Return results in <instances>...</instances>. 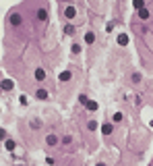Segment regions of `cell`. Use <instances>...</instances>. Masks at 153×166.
<instances>
[{
  "mask_svg": "<svg viewBox=\"0 0 153 166\" xmlns=\"http://www.w3.org/2000/svg\"><path fill=\"white\" fill-rule=\"evenodd\" d=\"M75 15H77L75 6H66V8H64V17H66V19H75Z\"/></svg>",
  "mask_w": 153,
  "mask_h": 166,
  "instance_id": "6da1fadb",
  "label": "cell"
},
{
  "mask_svg": "<svg viewBox=\"0 0 153 166\" xmlns=\"http://www.w3.org/2000/svg\"><path fill=\"white\" fill-rule=\"evenodd\" d=\"M35 79H37V81H43V79H46V71H43V69H37V71H35Z\"/></svg>",
  "mask_w": 153,
  "mask_h": 166,
  "instance_id": "7a4b0ae2",
  "label": "cell"
},
{
  "mask_svg": "<svg viewBox=\"0 0 153 166\" xmlns=\"http://www.w3.org/2000/svg\"><path fill=\"white\" fill-rule=\"evenodd\" d=\"M13 87H15V83H13L10 79H4V81H2V89H6V91H10Z\"/></svg>",
  "mask_w": 153,
  "mask_h": 166,
  "instance_id": "3957f363",
  "label": "cell"
},
{
  "mask_svg": "<svg viewBox=\"0 0 153 166\" xmlns=\"http://www.w3.org/2000/svg\"><path fill=\"white\" fill-rule=\"evenodd\" d=\"M37 19H39V21H46V19H48V11H46V8H39V11H37Z\"/></svg>",
  "mask_w": 153,
  "mask_h": 166,
  "instance_id": "277c9868",
  "label": "cell"
},
{
  "mask_svg": "<svg viewBox=\"0 0 153 166\" xmlns=\"http://www.w3.org/2000/svg\"><path fill=\"white\" fill-rule=\"evenodd\" d=\"M112 131H114V127H112V125H110V123H105V125H103V127H101V133H103V135H110V133H112Z\"/></svg>",
  "mask_w": 153,
  "mask_h": 166,
  "instance_id": "5b68a950",
  "label": "cell"
},
{
  "mask_svg": "<svg viewBox=\"0 0 153 166\" xmlns=\"http://www.w3.org/2000/svg\"><path fill=\"white\" fill-rule=\"evenodd\" d=\"M118 44H120V46H126V44H128V35H126V33H120V35H118Z\"/></svg>",
  "mask_w": 153,
  "mask_h": 166,
  "instance_id": "8992f818",
  "label": "cell"
},
{
  "mask_svg": "<svg viewBox=\"0 0 153 166\" xmlns=\"http://www.w3.org/2000/svg\"><path fill=\"white\" fill-rule=\"evenodd\" d=\"M85 42H87V44H93V42H95V33H93V31L85 33Z\"/></svg>",
  "mask_w": 153,
  "mask_h": 166,
  "instance_id": "52a82bcc",
  "label": "cell"
},
{
  "mask_svg": "<svg viewBox=\"0 0 153 166\" xmlns=\"http://www.w3.org/2000/svg\"><path fill=\"white\" fill-rule=\"evenodd\" d=\"M35 96H37L39 100H48V91H46V89H37Z\"/></svg>",
  "mask_w": 153,
  "mask_h": 166,
  "instance_id": "ba28073f",
  "label": "cell"
},
{
  "mask_svg": "<svg viewBox=\"0 0 153 166\" xmlns=\"http://www.w3.org/2000/svg\"><path fill=\"white\" fill-rule=\"evenodd\" d=\"M85 106H87V110H91V112H95V110H97V102H93V100H89Z\"/></svg>",
  "mask_w": 153,
  "mask_h": 166,
  "instance_id": "9c48e42d",
  "label": "cell"
},
{
  "mask_svg": "<svg viewBox=\"0 0 153 166\" xmlns=\"http://www.w3.org/2000/svg\"><path fill=\"white\" fill-rule=\"evenodd\" d=\"M58 79H60V81H68V79H71V71H64V73H60Z\"/></svg>",
  "mask_w": 153,
  "mask_h": 166,
  "instance_id": "30bf717a",
  "label": "cell"
},
{
  "mask_svg": "<svg viewBox=\"0 0 153 166\" xmlns=\"http://www.w3.org/2000/svg\"><path fill=\"white\" fill-rule=\"evenodd\" d=\"M133 4H135V8H137V11H141V8H145V0H135Z\"/></svg>",
  "mask_w": 153,
  "mask_h": 166,
  "instance_id": "8fae6325",
  "label": "cell"
},
{
  "mask_svg": "<svg viewBox=\"0 0 153 166\" xmlns=\"http://www.w3.org/2000/svg\"><path fill=\"white\" fill-rule=\"evenodd\" d=\"M10 23H13V25H19V23H21V17L15 13V15H10Z\"/></svg>",
  "mask_w": 153,
  "mask_h": 166,
  "instance_id": "7c38bea8",
  "label": "cell"
},
{
  "mask_svg": "<svg viewBox=\"0 0 153 166\" xmlns=\"http://www.w3.org/2000/svg\"><path fill=\"white\" fill-rule=\"evenodd\" d=\"M139 17L147 21V19H149V11H147V8H141V11H139Z\"/></svg>",
  "mask_w": 153,
  "mask_h": 166,
  "instance_id": "4fadbf2b",
  "label": "cell"
},
{
  "mask_svg": "<svg viewBox=\"0 0 153 166\" xmlns=\"http://www.w3.org/2000/svg\"><path fill=\"white\" fill-rule=\"evenodd\" d=\"M46 141H48V146H56V141H58V139H56V135H48Z\"/></svg>",
  "mask_w": 153,
  "mask_h": 166,
  "instance_id": "5bb4252c",
  "label": "cell"
},
{
  "mask_svg": "<svg viewBox=\"0 0 153 166\" xmlns=\"http://www.w3.org/2000/svg\"><path fill=\"white\" fill-rule=\"evenodd\" d=\"M64 33H66V35H73V33H75V27H73V25H66V27H64Z\"/></svg>",
  "mask_w": 153,
  "mask_h": 166,
  "instance_id": "9a60e30c",
  "label": "cell"
},
{
  "mask_svg": "<svg viewBox=\"0 0 153 166\" xmlns=\"http://www.w3.org/2000/svg\"><path fill=\"white\" fill-rule=\"evenodd\" d=\"M6 150H8V152H13V150H15V141H13V139H8V141H6Z\"/></svg>",
  "mask_w": 153,
  "mask_h": 166,
  "instance_id": "2e32d148",
  "label": "cell"
},
{
  "mask_svg": "<svg viewBox=\"0 0 153 166\" xmlns=\"http://www.w3.org/2000/svg\"><path fill=\"white\" fill-rule=\"evenodd\" d=\"M87 127H89V131H95L97 129V123L95 121H89V125H87Z\"/></svg>",
  "mask_w": 153,
  "mask_h": 166,
  "instance_id": "e0dca14e",
  "label": "cell"
},
{
  "mask_svg": "<svg viewBox=\"0 0 153 166\" xmlns=\"http://www.w3.org/2000/svg\"><path fill=\"white\" fill-rule=\"evenodd\" d=\"M81 52V46L79 44H73V54H79Z\"/></svg>",
  "mask_w": 153,
  "mask_h": 166,
  "instance_id": "ac0fdd59",
  "label": "cell"
},
{
  "mask_svg": "<svg viewBox=\"0 0 153 166\" xmlns=\"http://www.w3.org/2000/svg\"><path fill=\"white\" fill-rule=\"evenodd\" d=\"M114 121H116V123H120V121H122V114H120V112H116V114H114Z\"/></svg>",
  "mask_w": 153,
  "mask_h": 166,
  "instance_id": "d6986e66",
  "label": "cell"
},
{
  "mask_svg": "<svg viewBox=\"0 0 153 166\" xmlns=\"http://www.w3.org/2000/svg\"><path fill=\"white\" fill-rule=\"evenodd\" d=\"M133 81H135V83H139V81H141V75H139V73H135V75H133Z\"/></svg>",
  "mask_w": 153,
  "mask_h": 166,
  "instance_id": "ffe728a7",
  "label": "cell"
},
{
  "mask_svg": "<svg viewBox=\"0 0 153 166\" xmlns=\"http://www.w3.org/2000/svg\"><path fill=\"white\" fill-rule=\"evenodd\" d=\"M79 102H81V104H87L89 100H87V96H81V98H79Z\"/></svg>",
  "mask_w": 153,
  "mask_h": 166,
  "instance_id": "44dd1931",
  "label": "cell"
},
{
  "mask_svg": "<svg viewBox=\"0 0 153 166\" xmlns=\"http://www.w3.org/2000/svg\"><path fill=\"white\" fill-rule=\"evenodd\" d=\"M6 137V133H4V129H0V139H4Z\"/></svg>",
  "mask_w": 153,
  "mask_h": 166,
  "instance_id": "7402d4cb",
  "label": "cell"
},
{
  "mask_svg": "<svg viewBox=\"0 0 153 166\" xmlns=\"http://www.w3.org/2000/svg\"><path fill=\"white\" fill-rule=\"evenodd\" d=\"M95 166H105V164H95Z\"/></svg>",
  "mask_w": 153,
  "mask_h": 166,
  "instance_id": "603a6c76",
  "label": "cell"
},
{
  "mask_svg": "<svg viewBox=\"0 0 153 166\" xmlns=\"http://www.w3.org/2000/svg\"><path fill=\"white\" fill-rule=\"evenodd\" d=\"M0 87H2V81H0Z\"/></svg>",
  "mask_w": 153,
  "mask_h": 166,
  "instance_id": "cb8c5ba5",
  "label": "cell"
}]
</instances>
